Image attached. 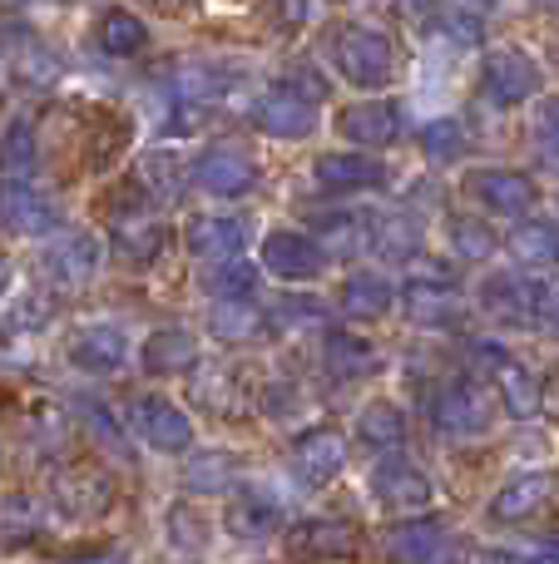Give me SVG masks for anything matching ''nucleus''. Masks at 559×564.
Listing matches in <instances>:
<instances>
[{"label": "nucleus", "instance_id": "f257e3e1", "mask_svg": "<svg viewBox=\"0 0 559 564\" xmlns=\"http://www.w3.org/2000/svg\"><path fill=\"white\" fill-rule=\"evenodd\" d=\"M327 50H332L337 75L352 79L357 89H382L386 79L396 75L392 40H386L382 30H372V25H337L332 40H327Z\"/></svg>", "mask_w": 559, "mask_h": 564}, {"label": "nucleus", "instance_id": "f03ea898", "mask_svg": "<svg viewBox=\"0 0 559 564\" xmlns=\"http://www.w3.org/2000/svg\"><path fill=\"white\" fill-rule=\"evenodd\" d=\"M129 426L139 431V441L154 451H164V456H178V451L194 446V421H188L184 406H174L168 397H134L129 401Z\"/></svg>", "mask_w": 559, "mask_h": 564}, {"label": "nucleus", "instance_id": "7ed1b4c3", "mask_svg": "<svg viewBox=\"0 0 559 564\" xmlns=\"http://www.w3.org/2000/svg\"><path fill=\"white\" fill-rule=\"evenodd\" d=\"M475 367H481L485 377L495 381V391H501V401H505V411H511V416H535V411H540L545 391H540L535 371L525 367L520 357H511L505 347H491V341H481V347H475Z\"/></svg>", "mask_w": 559, "mask_h": 564}, {"label": "nucleus", "instance_id": "20e7f679", "mask_svg": "<svg viewBox=\"0 0 559 564\" xmlns=\"http://www.w3.org/2000/svg\"><path fill=\"white\" fill-rule=\"evenodd\" d=\"M485 95L495 99V105H525L530 95H540V65H535L530 55H525L520 45H501L485 55Z\"/></svg>", "mask_w": 559, "mask_h": 564}, {"label": "nucleus", "instance_id": "39448f33", "mask_svg": "<svg viewBox=\"0 0 559 564\" xmlns=\"http://www.w3.org/2000/svg\"><path fill=\"white\" fill-rule=\"evenodd\" d=\"M263 268L283 282H317L327 273V248L307 234L277 228V234L263 238Z\"/></svg>", "mask_w": 559, "mask_h": 564}, {"label": "nucleus", "instance_id": "423d86ee", "mask_svg": "<svg viewBox=\"0 0 559 564\" xmlns=\"http://www.w3.org/2000/svg\"><path fill=\"white\" fill-rule=\"evenodd\" d=\"M194 184L204 188V194H213V198H238V194H248V188L257 184V164H253V154H248V149L213 144V149H204V154H198Z\"/></svg>", "mask_w": 559, "mask_h": 564}, {"label": "nucleus", "instance_id": "0eeeda50", "mask_svg": "<svg viewBox=\"0 0 559 564\" xmlns=\"http://www.w3.org/2000/svg\"><path fill=\"white\" fill-rule=\"evenodd\" d=\"M402 129H406V119L396 99H362V105H347L337 115V134L362 149H392L402 139Z\"/></svg>", "mask_w": 559, "mask_h": 564}, {"label": "nucleus", "instance_id": "6e6552de", "mask_svg": "<svg viewBox=\"0 0 559 564\" xmlns=\"http://www.w3.org/2000/svg\"><path fill=\"white\" fill-rule=\"evenodd\" d=\"M465 194L485 208V214H505V218H520L535 208V184L520 174V169H475L465 178Z\"/></svg>", "mask_w": 559, "mask_h": 564}, {"label": "nucleus", "instance_id": "1a4fd4ad", "mask_svg": "<svg viewBox=\"0 0 559 564\" xmlns=\"http://www.w3.org/2000/svg\"><path fill=\"white\" fill-rule=\"evenodd\" d=\"M253 124L273 139H307L317 129V99L297 95L293 85L267 89V95H257V105H253Z\"/></svg>", "mask_w": 559, "mask_h": 564}, {"label": "nucleus", "instance_id": "9d476101", "mask_svg": "<svg viewBox=\"0 0 559 564\" xmlns=\"http://www.w3.org/2000/svg\"><path fill=\"white\" fill-rule=\"evenodd\" d=\"M426 416H431V426L446 431V436H481V431L491 426V411L481 406V397H475L465 381L436 387L431 397H426Z\"/></svg>", "mask_w": 559, "mask_h": 564}, {"label": "nucleus", "instance_id": "9b49d317", "mask_svg": "<svg viewBox=\"0 0 559 564\" xmlns=\"http://www.w3.org/2000/svg\"><path fill=\"white\" fill-rule=\"evenodd\" d=\"M287 460H293V476L303 480V486L317 490L347 466V441L337 436L332 426H313V431H303V436L293 441V456Z\"/></svg>", "mask_w": 559, "mask_h": 564}, {"label": "nucleus", "instance_id": "f8f14e48", "mask_svg": "<svg viewBox=\"0 0 559 564\" xmlns=\"http://www.w3.org/2000/svg\"><path fill=\"white\" fill-rule=\"evenodd\" d=\"M317 184L332 188V194H366V188H386L392 169L372 154H322L313 164Z\"/></svg>", "mask_w": 559, "mask_h": 564}, {"label": "nucleus", "instance_id": "ddd939ff", "mask_svg": "<svg viewBox=\"0 0 559 564\" xmlns=\"http://www.w3.org/2000/svg\"><path fill=\"white\" fill-rule=\"evenodd\" d=\"M402 302H406V317L426 322V327H446V322L461 317V297H456L446 273H436V268H426V273H416L406 282Z\"/></svg>", "mask_w": 559, "mask_h": 564}, {"label": "nucleus", "instance_id": "4468645a", "mask_svg": "<svg viewBox=\"0 0 559 564\" xmlns=\"http://www.w3.org/2000/svg\"><path fill=\"white\" fill-rule=\"evenodd\" d=\"M99 243L89 234H59L45 248V273L55 278V288H85L99 273Z\"/></svg>", "mask_w": 559, "mask_h": 564}, {"label": "nucleus", "instance_id": "2eb2a0df", "mask_svg": "<svg viewBox=\"0 0 559 564\" xmlns=\"http://www.w3.org/2000/svg\"><path fill=\"white\" fill-rule=\"evenodd\" d=\"M248 243V228L243 218H228V214H198L194 224L184 228V248L204 263H218V258H233L243 253Z\"/></svg>", "mask_w": 559, "mask_h": 564}, {"label": "nucleus", "instance_id": "dca6fc26", "mask_svg": "<svg viewBox=\"0 0 559 564\" xmlns=\"http://www.w3.org/2000/svg\"><path fill=\"white\" fill-rule=\"evenodd\" d=\"M0 224H6L10 234L40 238L55 228V204H50L35 184H0Z\"/></svg>", "mask_w": 559, "mask_h": 564}, {"label": "nucleus", "instance_id": "f3484780", "mask_svg": "<svg viewBox=\"0 0 559 564\" xmlns=\"http://www.w3.org/2000/svg\"><path fill=\"white\" fill-rule=\"evenodd\" d=\"M149 377H178V371H194L198 367V337L184 327H158L149 332L144 351H139Z\"/></svg>", "mask_w": 559, "mask_h": 564}, {"label": "nucleus", "instance_id": "a211bd4d", "mask_svg": "<svg viewBox=\"0 0 559 564\" xmlns=\"http://www.w3.org/2000/svg\"><path fill=\"white\" fill-rule=\"evenodd\" d=\"M223 525L233 530L238 540H263V535H273V530H283V506H277V496H267V490H238V496L228 500Z\"/></svg>", "mask_w": 559, "mask_h": 564}, {"label": "nucleus", "instance_id": "6ab92c4d", "mask_svg": "<svg viewBox=\"0 0 559 564\" xmlns=\"http://www.w3.org/2000/svg\"><path fill=\"white\" fill-rule=\"evenodd\" d=\"M481 312L501 327H525L530 322V282L515 273H491L481 282Z\"/></svg>", "mask_w": 559, "mask_h": 564}, {"label": "nucleus", "instance_id": "aec40b11", "mask_svg": "<svg viewBox=\"0 0 559 564\" xmlns=\"http://www.w3.org/2000/svg\"><path fill=\"white\" fill-rule=\"evenodd\" d=\"M129 357V341L119 327H109V322H99V327H85L75 341H69V361H75L79 371H95V377H105V371H119Z\"/></svg>", "mask_w": 559, "mask_h": 564}, {"label": "nucleus", "instance_id": "412c9836", "mask_svg": "<svg viewBox=\"0 0 559 564\" xmlns=\"http://www.w3.org/2000/svg\"><path fill=\"white\" fill-rule=\"evenodd\" d=\"M287 555H307V560H347L357 555V540L347 525L337 520H303L287 530Z\"/></svg>", "mask_w": 559, "mask_h": 564}, {"label": "nucleus", "instance_id": "4be33fe9", "mask_svg": "<svg viewBox=\"0 0 559 564\" xmlns=\"http://www.w3.org/2000/svg\"><path fill=\"white\" fill-rule=\"evenodd\" d=\"M392 302H396V288L382 273H372V268H362V273H347L342 292H337V307H342L347 317H357V322L386 317V312H392Z\"/></svg>", "mask_w": 559, "mask_h": 564}, {"label": "nucleus", "instance_id": "5701e85b", "mask_svg": "<svg viewBox=\"0 0 559 564\" xmlns=\"http://www.w3.org/2000/svg\"><path fill=\"white\" fill-rule=\"evenodd\" d=\"M376 500L392 510H426L431 506V480L421 476V470H412L406 460H386V466H376Z\"/></svg>", "mask_w": 559, "mask_h": 564}, {"label": "nucleus", "instance_id": "b1692460", "mask_svg": "<svg viewBox=\"0 0 559 564\" xmlns=\"http://www.w3.org/2000/svg\"><path fill=\"white\" fill-rule=\"evenodd\" d=\"M168 243L164 224H158L154 214H144V208H129V214H114V248L129 258V263H149V258H158Z\"/></svg>", "mask_w": 559, "mask_h": 564}, {"label": "nucleus", "instance_id": "393cba45", "mask_svg": "<svg viewBox=\"0 0 559 564\" xmlns=\"http://www.w3.org/2000/svg\"><path fill=\"white\" fill-rule=\"evenodd\" d=\"M545 496H550V480H545V476H535V470H525V476H511L491 496V520H505V525H515V520H530L535 510L545 506Z\"/></svg>", "mask_w": 559, "mask_h": 564}, {"label": "nucleus", "instance_id": "a878e982", "mask_svg": "<svg viewBox=\"0 0 559 564\" xmlns=\"http://www.w3.org/2000/svg\"><path fill=\"white\" fill-rule=\"evenodd\" d=\"M322 361H327V371H332L337 381H357V377H372V371H376L372 341H362L357 332H327Z\"/></svg>", "mask_w": 559, "mask_h": 564}, {"label": "nucleus", "instance_id": "bb28decb", "mask_svg": "<svg viewBox=\"0 0 559 564\" xmlns=\"http://www.w3.org/2000/svg\"><path fill=\"white\" fill-rule=\"evenodd\" d=\"M35 169H40L35 134H30L25 119H15L0 134V184H35Z\"/></svg>", "mask_w": 559, "mask_h": 564}, {"label": "nucleus", "instance_id": "cd10ccee", "mask_svg": "<svg viewBox=\"0 0 559 564\" xmlns=\"http://www.w3.org/2000/svg\"><path fill=\"white\" fill-rule=\"evenodd\" d=\"M208 327H213V337H223V341H248L263 332V312H257L253 297H213Z\"/></svg>", "mask_w": 559, "mask_h": 564}, {"label": "nucleus", "instance_id": "c85d7f7f", "mask_svg": "<svg viewBox=\"0 0 559 564\" xmlns=\"http://www.w3.org/2000/svg\"><path fill=\"white\" fill-rule=\"evenodd\" d=\"M144 45H149V30H144V20H139L134 10H124V6L105 10V20H99V50H105V55L129 59V55H139Z\"/></svg>", "mask_w": 559, "mask_h": 564}, {"label": "nucleus", "instance_id": "c756f323", "mask_svg": "<svg viewBox=\"0 0 559 564\" xmlns=\"http://www.w3.org/2000/svg\"><path fill=\"white\" fill-rule=\"evenodd\" d=\"M357 436L376 451H396L406 441V411L396 406V401H372V406H362V416H357Z\"/></svg>", "mask_w": 559, "mask_h": 564}, {"label": "nucleus", "instance_id": "7c9ffc66", "mask_svg": "<svg viewBox=\"0 0 559 564\" xmlns=\"http://www.w3.org/2000/svg\"><path fill=\"white\" fill-rule=\"evenodd\" d=\"M386 550L396 560H441L446 555V530L436 520H406L386 535Z\"/></svg>", "mask_w": 559, "mask_h": 564}, {"label": "nucleus", "instance_id": "2f4dec72", "mask_svg": "<svg viewBox=\"0 0 559 564\" xmlns=\"http://www.w3.org/2000/svg\"><path fill=\"white\" fill-rule=\"evenodd\" d=\"M511 253L520 258V263L555 268L559 263V224H550V218H525L511 234Z\"/></svg>", "mask_w": 559, "mask_h": 564}, {"label": "nucleus", "instance_id": "473e14b6", "mask_svg": "<svg viewBox=\"0 0 559 564\" xmlns=\"http://www.w3.org/2000/svg\"><path fill=\"white\" fill-rule=\"evenodd\" d=\"M366 243L382 258H412L421 248V234H416V224L406 214H372L366 218Z\"/></svg>", "mask_w": 559, "mask_h": 564}, {"label": "nucleus", "instance_id": "72a5a7b5", "mask_svg": "<svg viewBox=\"0 0 559 564\" xmlns=\"http://www.w3.org/2000/svg\"><path fill=\"white\" fill-rule=\"evenodd\" d=\"M55 500L75 520H89V516H99V510L109 506V486L99 476H89V470H69V476L55 480Z\"/></svg>", "mask_w": 559, "mask_h": 564}, {"label": "nucleus", "instance_id": "f704fd0d", "mask_svg": "<svg viewBox=\"0 0 559 564\" xmlns=\"http://www.w3.org/2000/svg\"><path fill=\"white\" fill-rule=\"evenodd\" d=\"M204 292L208 297H253L257 292V268L243 258H218L213 273H204Z\"/></svg>", "mask_w": 559, "mask_h": 564}, {"label": "nucleus", "instance_id": "c9c22d12", "mask_svg": "<svg viewBox=\"0 0 559 564\" xmlns=\"http://www.w3.org/2000/svg\"><path fill=\"white\" fill-rule=\"evenodd\" d=\"M139 188L154 198H178V188H184V164H178L174 154H164V149H154V154L139 159Z\"/></svg>", "mask_w": 559, "mask_h": 564}, {"label": "nucleus", "instance_id": "e433bc0d", "mask_svg": "<svg viewBox=\"0 0 559 564\" xmlns=\"http://www.w3.org/2000/svg\"><path fill=\"white\" fill-rule=\"evenodd\" d=\"M416 144H421L426 159L451 164V159L465 154V124H456V119H426L421 134H416Z\"/></svg>", "mask_w": 559, "mask_h": 564}, {"label": "nucleus", "instance_id": "4c0bfd02", "mask_svg": "<svg viewBox=\"0 0 559 564\" xmlns=\"http://www.w3.org/2000/svg\"><path fill=\"white\" fill-rule=\"evenodd\" d=\"M30 535H40V506L30 496H6L0 500V540L25 545Z\"/></svg>", "mask_w": 559, "mask_h": 564}, {"label": "nucleus", "instance_id": "58836bf2", "mask_svg": "<svg viewBox=\"0 0 559 564\" xmlns=\"http://www.w3.org/2000/svg\"><path fill=\"white\" fill-rule=\"evenodd\" d=\"M451 248L461 258H491L495 253V234L481 218H451Z\"/></svg>", "mask_w": 559, "mask_h": 564}, {"label": "nucleus", "instance_id": "ea45409f", "mask_svg": "<svg viewBox=\"0 0 559 564\" xmlns=\"http://www.w3.org/2000/svg\"><path fill=\"white\" fill-rule=\"evenodd\" d=\"M233 460L228 456H194L188 460V490H228Z\"/></svg>", "mask_w": 559, "mask_h": 564}, {"label": "nucleus", "instance_id": "a19ab883", "mask_svg": "<svg viewBox=\"0 0 559 564\" xmlns=\"http://www.w3.org/2000/svg\"><path fill=\"white\" fill-rule=\"evenodd\" d=\"M530 322H540L545 332H559V278L530 282Z\"/></svg>", "mask_w": 559, "mask_h": 564}, {"label": "nucleus", "instance_id": "79ce46f5", "mask_svg": "<svg viewBox=\"0 0 559 564\" xmlns=\"http://www.w3.org/2000/svg\"><path fill=\"white\" fill-rule=\"evenodd\" d=\"M535 139H540L545 154L559 159V95H550L540 109H535Z\"/></svg>", "mask_w": 559, "mask_h": 564}, {"label": "nucleus", "instance_id": "37998d69", "mask_svg": "<svg viewBox=\"0 0 559 564\" xmlns=\"http://www.w3.org/2000/svg\"><path fill=\"white\" fill-rule=\"evenodd\" d=\"M441 25H446V35H451L456 45H481V20H475V15H461V10H451Z\"/></svg>", "mask_w": 559, "mask_h": 564}, {"label": "nucleus", "instance_id": "c03bdc74", "mask_svg": "<svg viewBox=\"0 0 559 564\" xmlns=\"http://www.w3.org/2000/svg\"><path fill=\"white\" fill-rule=\"evenodd\" d=\"M50 312H55V302L40 297V292H25V317H10L15 327H35V322H45Z\"/></svg>", "mask_w": 559, "mask_h": 564}, {"label": "nucleus", "instance_id": "a18cd8bd", "mask_svg": "<svg viewBox=\"0 0 559 564\" xmlns=\"http://www.w3.org/2000/svg\"><path fill=\"white\" fill-rule=\"evenodd\" d=\"M293 89H297V95L307 89V99H322V95H327V85H322V79H317L307 65H297V69H293Z\"/></svg>", "mask_w": 559, "mask_h": 564}, {"label": "nucleus", "instance_id": "49530a36", "mask_svg": "<svg viewBox=\"0 0 559 564\" xmlns=\"http://www.w3.org/2000/svg\"><path fill=\"white\" fill-rule=\"evenodd\" d=\"M277 10H283V20H307V0H277Z\"/></svg>", "mask_w": 559, "mask_h": 564}, {"label": "nucleus", "instance_id": "de8ad7c7", "mask_svg": "<svg viewBox=\"0 0 559 564\" xmlns=\"http://www.w3.org/2000/svg\"><path fill=\"white\" fill-rule=\"evenodd\" d=\"M6 288H10V258L0 253V292H6Z\"/></svg>", "mask_w": 559, "mask_h": 564}, {"label": "nucleus", "instance_id": "09e8293b", "mask_svg": "<svg viewBox=\"0 0 559 564\" xmlns=\"http://www.w3.org/2000/svg\"><path fill=\"white\" fill-rule=\"evenodd\" d=\"M144 6H158V10H174V6H184V0H144Z\"/></svg>", "mask_w": 559, "mask_h": 564}]
</instances>
